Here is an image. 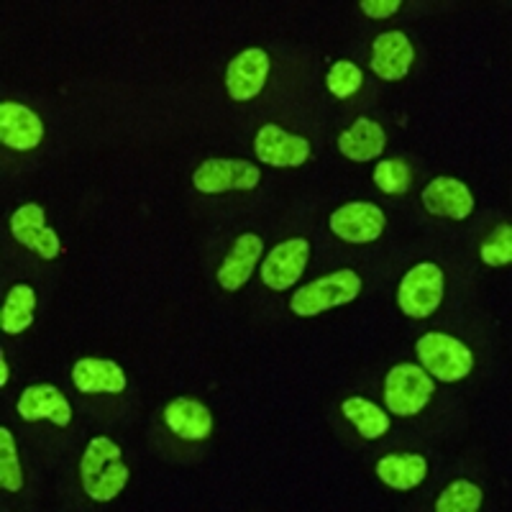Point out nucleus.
I'll list each match as a JSON object with an SVG mask.
<instances>
[{
	"label": "nucleus",
	"mask_w": 512,
	"mask_h": 512,
	"mask_svg": "<svg viewBox=\"0 0 512 512\" xmlns=\"http://www.w3.org/2000/svg\"><path fill=\"white\" fill-rule=\"evenodd\" d=\"M128 466L121 461V446L108 436H95L80 461V482L93 502H113L128 484Z\"/></svg>",
	"instance_id": "f257e3e1"
},
{
	"label": "nucleus",
	"mask_w": 512,
	"mask_h": 512,
	"mask_svg": "<svg viewBox=\"0 0 512 512\" xmlns=\"http://www.w3.org/2000/svg\"><path fill=\"white\" fill-rule=\"evenodd\" d=\"M254 154L259 162L269 167H300L310 157V141L303 136L290 134L277 123H267L256 131Z\"/></svg>",
	"instance_id": "9d476101"
},
{
	"label": "nucleus",
	"mask_w": 512,
	"mask_h": 512,
	"mask_svg": "<svg viewBox=\"0 0 512 512\" xmlns=\"http://www.w3.org/2000/svg\"><path fill=\"white\" fill-rule=\"evenodd\" d=\"M423 205L431 216L466 221L474 210L472 190L456 177H436L425 185Z\"/></svg>",
	"instance_id": "4468645a"
},
{
	"label": "nucleus",
	"mask_w": 512,
	"mask_h": 512,
	"mask_svg": "<svg viewBox=\"0 0 512 512\" xmlns=\"http://www.w3.org/2000/svg\"><path fill=\"white\" fill-rule=\"evenodd\" d=\"M310 259V244L303 236L274 246L262 262V282L274 292H285L303 277Z\"/></svg>",
	"instance_id": "1a4fd4ad"
},
{
	"label": "nucleus",
	"mask_w": 512,
	"mask_h": 512,
	"mask_svg": "<svg viewBox=\"0 0 512 512\" xmlns=\"http://www.w3.org/2000/svg\"><path fill=\"white\" fill-rule=\"evenodd\" d=\"M326 85L338 100H346L359 93V88L364 85V72L349 59H341V62L333 64L331 72L326 75Z\"/></svg>",
	"instance_id": "a878e982"
},
{
	"label": "nucleus",
	"mask_w": 512,
	"mask_h": 512,
	"mask_svg": "<svg viewBox=\"0 0 512 512\" xmlns=\"http://www.w3.org/2000/svg\"><path fill=\"white\" fill-rule=\"evenodd\" d=\"M11 236L21 246L34 251L44 262H54L62 254L57 231L47 226V213L36 203H26L11 216Z\"/></svg>",
	"instance_id": "0eeeda50"
},
{
	"label": "nucleus",
	"mask_w": 512,
	"mask_h": 512,
	"mask_svg": "<svg viewBox=\"0 0 512 512\" xmlns=\"http://www.w3.org/2000/svg\"><path fill=\"white\" fill-rule=\"evenodd\" d=\"M262 182V172L249 159H205L192 172V187L203 195H223V192H249Z\"/></svg>",
	"instance_id": "423d86ee"
},
{
	"label": "nucleus",
	"mask_w": 512,
	"mask_h": 512,
	"mask_svg": "<svg viewBox=\"0 0 512 512\" xmlns=\"http://www.w3.org/2000/svg\"><path fill=\"white\" fill-rule=\"evenodd\" d=\"M387 146V134L374 118L361 116L338 134V152L351 162H372Z\"/></svg>",
	"instance_id": "6ab92c4d"
},
{
	"label": "nucleus",
	"mask_w": 512,
	"mask_h": 512,
	"mask_svg": "<svg viewBox=\"0 0 512 512\" xmlns=\"http://www.w3.org/2000/svg\"><path fill=\"white\" fill-rule=\"evenodd\" d=\"M443 272L438 264L423 262L415 264L397 287V305L408 318L425 320L431 318L443 300Z\"/></svg>",
	"instance_id": "39448f33"
},
{
	"label": "nucleus",
	"mask_w": 512,
	"mask_h": 512,
	"mask_svg": "<svg viewBox=\"0 0 512 512\" xmlns=\"http://www.w3.org/2000/svg\"><path fill=\"white\" fill-rule=\"evenodd\" d=\"M436 382L418 364H397L384 377V402L390 413L410 418L431 402Z\"/></svg>",
	"instance_id": "20e7f679"
},
{
	"label": "nucleus",
	"mask_w": 512,
	"mask_h": 512,
	"mask_svg": "<svg viewBox=\"0 0 512 512\" xmlns=\"http://www.w3.org/2000/svg\"><path fill=\"white\" fill-rule=\"evenodd\" d=\"M377 477L390 489L408 492L425 482L428 461L420 454H387L377 461Z\"/></svg>",
	"instance_id": "aec40b11"
},
{
	"label": "nucleus",
	"mask_w": 512,
	"mask_h": 512,
	"mask_svg": "<svg viewBox=\"0 0 512 512\" xmlns=\"http://www.w3.org/2000/svg\"><path fill=\"white\" fill-rule=\"evenodd\" d=\"M331 231L346 244H372L387 228L382 208L374 203H346L331 213Z\"/></svg>",
	"instance_id": "6e6552de"
},
{
	"label": "nucleus",
	"mask_w": 512,
	"mask_h": 512,
	"mask_svg": "<svg viewBox=\"0 0 512 512\" xmlns=\"http://www.w3.org/2000/svg\"><path fill=\"white\" fill-rule=\"evenodd\" d=\"M0 487L6 492H21L24 487V469L18 461L13 433L8 428H0Z\"/></svg>",
	"instance_id": "b1692460"
},
{
	"label": "nucleus",
	"mask_w": 512,
	"mask_h": 512,
	"mask_svg": "<svg viewBox=\"0 0 512 512\" xmlns=\"http://www.w3.org/2000/svg\"><path fill=\"white\" fill-rule=\"evenodd\" d=\"M359 8L369 18H390L402 8L400 0H361Z\"/></svg>",
	"instance_id": "cd10ccee"
},
{
	"label": "nucleus",
	"mask_w": 512,
	"mask_h": 512,
	"mask_svg": "<svg viewBox=\"0 0 512 512\" xmlns=\"http://www.w3.org/2000/svg\"><path fill=\"white\" fill-rule=\"evenodd\" d=\"M269 77V54L259 47H249L231 59L226 70V90L233 100L246 103L262 93Z\"/></svg>",
	"instance_id": "9b49d317"
},
{
	"label": "nucleus",
	"mask_w": 512,
	"mask_h": 512,
	"mask_svg": "<svg viewBox=\"0 0 512 512\" xmlns=\"http://www.w3.org/2000/svg\"><path fill=\"white\" fill-rule=\"evenodd\" d=\"M8 377H11V374H8V359H6V354L0 351V387H6Z\"/></svg>",
	"instance_id": "c85d7f7f"
},
{
	"label": "nucleus",
	"mask_w": 512,
	"mask_h": 512,
	"mask_svg": "<svg viewBox=\"0 0 512 512\" xmlns=\"http://www.w3.org/2000/svg\"><path fill=\"white\" fill-rule=\"evenodd\" d=\"M361 287H364V282H361L354 269H338V272L318 277L315 282L300 287L292 295L290 310L297 318H315V315L326 313V310L354 303L356 297L361 295Z\"/></svg>",
	"instance_id": "f03ea898"
},
{
	"label": "nucleus",
	"mask_w": 512,
	"mask_h": 512,
	"mask_svg": "<svg viewBox=\"0 0 512 512\" xmlns=\"http://www.w3.org/2000/svg\"><path fill=\"white\" fill-rule=\"evenodd\" d=\"M341 410H344L346 420L359 431V436L367 438V441H379L384 433L390 431L387 413L379 405H374L372 400H367V397H346Z\"/></svg>",
	"instance_id": "4be33fe9"
},
{
	"label": "nucleus",
	"mask_w": 512,
	"mask_h": 512,
	"mask_svg": "<svg viewBox=\"0 0 512 512\" xmlns=\"http://www.w3.org/2000/svg\"><path fill=\"white\" fill-rule=\"evenodd\" d=\"M413 59L415 49L402 31H384V34H379L377 39L372 41V59H369V67H372V72L379 80H402V77L410 72V67H413Z\"/></svg>",
	"instance_id": "ddd939ff"
},
{
	"label": "nucleus",
	"mask_w": 512,
	"mask_h": 512,
	"mask_svg": "<svg viewBox=\"0 0 512 512\" xmlns=\"http://www.w3.org/2000/svg\"><path fill=\"white\" fill-rule=\"evenodd\" d=\"M420 364L433 379H441L446 384L461 382L469 377L474 369V354L459 338L448 336L441 331H428L418 338L415 344Z\"/></svg>",
	"instance_id": "7ed1b4c3"
},
{
	"label": "nucleus",
	"mask_w": 512,
	"mask_h": 512,
	"mask_svg": "<svg viewBox=\"0 0 512 512\" xmlns=\"http://www.w3.org/2000/svg\"><path fill=\"white\" fill-rule=\"evenodd\" d=\"M479 259L487 267H505L512 262V228L510 223H502L495 231L489 233V239L484 241L479 249Z\"/></svg>",
	"instance_id": "bb28decb"
},
{
	"label": "nucleus",
	"mask_w": 512,
	"mask_h": 512,
	"mask_svg": "<svg viewBox=\"0 0 512 512\" xmlns=\"http://www.w3.org/2000/svg\"><path fill=\"white\" fill-rule=\"evenodd\" d=\"M72 382L82 395H121L126 390V372L111 359H77L72 367Z\"/></svg>",
	"instance_id": "a211bd4d"
},
{
	"label": "nucleus",
	"mask_w": 512,
	"mask_h": 512,
	"mask_svg": "<svg viewBox=\"0 0 512 512\" xmlns=\"http://www.w3.org/2000/svg\"><path fill=\"white\" fill-rule=\"evenodd\" d=\"M36 292L31 285H13L6 295V303L0 310V328L6 336H18L34 323Z\"/></svg>",
	"instance_id": "412c9836"
},
{
	"label": "nucleus",
	"mask_w": 512,
	"mask_h": 512,
	"mask_svg": "<svg viewBox=\"0 0 512 512\" xmlns=\"http://www.w3.org/2000/svg\"><path fill=\"white\" fill-rule=\"evenodd\" d=\"M264 254V241L262 236H256V233H241L239 239L233 241V246L228 249L226 259L218 267V285L223 287L226 292H236L251 280V274H254L256 262H259V256Z\"/></svg>",
	"instance_id": "dca6fc26"
},
{
	"label": "nucleus",
	"mask_w": 512,
	"mask_h": 512,
	"mask_svg": "<svg viewBox=\"0 0 512 512\" xmlns=\"http://www.w3.org/2000/svg\"><path fill=\"white\" fill-rule=\"evenodd\" d=\"M164 423L177 438L190 443L208 441L213 433V415L195 397H175L164 408Z\"/></svg>",
	"instance_id": "f3484780"
},
{
	"label": "nucleus",
	"mask_w": 512,
	"mask_h": 512,
	"mask_svg": "<svg viewBox=\"0 0 512 512\" xmlns=\"http://www.w3.org/2000/svg\"><path fill=\"white\" fill-rule=\"evenodd\" d=\"M44 139V123L29 105H0V141L13 152H34Z\"/></svg>",
	"instance_id": "2eb2a0df"
},
{
	"label": "nucleus",
	"mask_w": 512,
	"mask_h": 512,
	"mask_svg": "<svg viewBox=\"0 0 512 512\" xmlns=\"http://www.w3.org/2000/svg\"><path fill=\"white\" fill-rule=\"evenodd\" d=\"M374 185L384 192V195H405L413 182V172H410L408 162L402 159H382L374 167Z\"/></svg>",
	"instance_id": "393cba45"
},
{
	"label": "nucleus",
	"mask_w": 512,
	"mask_h": 512,
	"mask_svg": "<svg viewBox=\"0 0 512 512\" xmlns=\"http://www.w3.org/2000/svg\"><path fill=\"white\" fill-rule=\"evenodd\" d=\"M484 502L482 487L469 479H454L436 500L438 512H477Z\"/></svg>",
	"instance_id": "5701e85b"
},
{
	"label": "nucleus",
	"mask_w": 512,
	"mask_h": 512,
	"mask_svg": "<svg viewBox=\"0 0 512 512\" xmlns=\"http://www.w3.org/2000/svg\"><path fill=\"white\" fill-rule=\"evenodd\" d=\"M16 410L26 423L49 420V423L59 425V428H67L72 423L70 400L54 384H31V387H26L21 397H18Z\"/></svg>",
	"instance_id": "f8f14e48"
}]
</instances>
